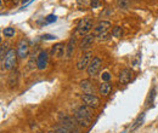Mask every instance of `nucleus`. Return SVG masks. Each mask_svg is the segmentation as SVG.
I'll use <instances>...</instances> for the list:
<instances>
[{
    "mask_svg": "<svg viewBox=\"0 0 158 133\" xmlns=\"http://www.w3.org/2000/svg\"><path fill=\"white\" fill-rule=\"evenodd\" d=\"M93 116H94V113H93V108L88 107V105H80L79 108L76 109L74 111V119L77 120L78 125L80 127H89L90 123H91V120H93Z\"/></svg>",
    "mask_w": 158,
    "mask_h": 133,
    "instance_id": "nucleus-1",
    "label": "nucleus"
},
{
    "mask_svg": "<svg viewBox=\"0 0 158 133\" xmlns=\"http://www.w3.org/2000/svg\"><path fill=\"white\" fill-rule=\"evenodd\" d=\"M93 29V19L89 18V17H85V18L80 19L76 27V33L74 35L76 37H85L89 34V32Z\"/></svg>",
    "mask_w": 158,
    "mask_h": 133,
    "instance_id": "nucleus-2",
    "label": "nucleus"
},
{
    "mask_svg": "<svg viewBox=\"0 0 158 133\" xmlns=\"http://www.w3.org/2000/svg\"><path fill=\"white\" fill-rule=\"evenodd\" d=\"M17 51L14 50V49H10L7 50L6 52V56L4 58V62L1 63V69H6V70H11L15 65H16V62H17Z\"/></svg>",
    "mask_w": 158,
    "mask_h": 133,
    "instance_id": "nucleus-3",
    "label": "nucleus"
},
{
    "mask_svg": "<svg viewBox=\"0 0 158 133\" xmlns=\"http://www.w3.org/2000/svg\"><path fill=\"white\" fill-rule=\"evenodd\" d=\"M111 28V22L108 21H101L94 27V35L100 40H105L108 35V30Z\"/></svg>",
    "mask_w": 158,
    "mask_h": 133,
    "instance_id": "nucleus-4",
    "label": "nucleus"
},
{
    "mask_svg": "<svg viewBox=\"0 0 158 133\" xmlns=\"http://www.w3.org/2000/svg\"><path fill=\"white\" fill-rule=\"evenodd\" d=\"M59 119H60V123L62 125V126H64V127H67L68 130H71L72 132L74 133H79V128L78 126H77V120L76 119H73V117H71V116H68V115L66 114H61L59 115Z\"/></svg>",
    "mask_w": 158,
    "mask_h": 133,
    "instance_id": "nucleus-5",
    "label": "nucleus"
},
{
    "mask_svg": "<svg viewBox=\"0 0 158 133\" xmlns=\"http://www.w3.org/2000/svg\"><path fill=\"white\" fill-rule=\"evenodd\" d=\"M81 100L85 105L93 108V109H96L99 108L100 104H101V100H100L99 97L94 95V93H85V95L81 96Z\"/></svg>",
    "mask_w": 158,
    "mask_h": 133,
    "instance_id": "nucleus-6",
    "label": "nucleus"
},
{
    "mask_svg": "<svg viewBox=\"0 0 158 133\" xmlns=\"http://www.w3.org/2000/svg\"><path fill=\"white\" fill-rule=\"evenodd\" d=\"M101 65H102V61H101L99 57H94L91 59V62H90L88 69H86L88 75L89 76L98 75V73H99L100 69H101Z\"/></svg>",
    "mask_w": 158,
    "mask_h": 133,
    "instance_id": "nucleus-7",
    "label": "nucleus"
},
{
    "mask_svg": "<svg viewBox=\"0 0 158 133\" xmlns=\"http://www.w3.org/2000/svg\"><path fill=\"white\" fill-rule=\"evenodd\" d=\"M16 51H17L19 58L24 59V58L27 57V56H28V53H29V44H28V40H26V39L20 40V42H19V45H17Z\"/></svg>",
    "mask_w": 158,
    "mask_h": 133,
    "instance_id": "nucleus-8",
    "label": "nucleus"
},
{
    "mask_svg": "<svg viewBox=\"0 0 158 133\" xmlns=\"http://www.w3.org/2000/svg\"><path fill=\"white\" fill-rule=\"evenodd\" d=\"M90 62H91V52L88 51V52L83 53V56H80V58L78 59V62H77V69L80 70V72L84 70V69H88Z\"/></svg>",
    "mask_w": 158,
    "mask_h": 133,
    "instance_id": "nucleus-9",
    "label": "nucleus"
},
{
    "mask_svg": "<svg viewBox=\"0 0 158 133\" xmlns=\"http://www.w3.org/2000/svg\"><path fill=\"white\" fill-rule=\"evenodd\" d=\"M95 38H96V37H95L94 34H88V35H85L84 38L81 39L80 44H79V49H80L81 51L90 49V47L93 46L94 41H95Z\"/></svg>",
    "mask_w": 158,
    "mask_h": 133,
    "instance_id": "nucleus-10",
    "label": "nucleus"
},
{
    "mask_svg": "<svg viewBox=\"0 0 158 133\" xmlns=\"http://www.w3.org/2000/svg\"><path fill=\"white\" fill-rule=\"evenodd\" d=\"M66 52V45L63 42H57L51 49V55L55 58H62Z\"/></svg>",
    "mask_w": 158,
    "mask_h": 133,
    "instance_id": "nucleus-11",
    "label": "nucleus"
},
{
    "mask_svg": "<svg viewBox=\"0 0 158 133\" xmlns=\"http://www.w3.org/2000/svg\"><path fill=\"white\" fill-rule=\"evenodd\" d=\"M48 62H49V55L46 51H41L37 59V68L39 70H44L48 67Z\"/></svg>",
    "mask_w": 158,
    "mask_h": 133,
    "instance_id": "nucleus-12",
    "label": "nucleus"
},
{
    "mask_svg": "<svg viewBox=\"0 0 158 133\" xmlns=\"http://www.w3.org/2000/svg\"><path fill=\"white\" fill-rule=\"evenodd\" d=\"M131 75H133V73H131L130 69H123V70L119 73V76H118L119 84H120V85H127V84H129L130 80H131Z\"/></svg>",
    "mask_w": 158,
    "mask_h": 133,
    "instance_id": "nucleus-13",
    "label": "nucleus"
},
{
    "mask_svg": "<svg viewBox=\"0 0 158 133\" xmlns=\"http://www.w3.org/2000/svg\"><path fill=\"white\" fill-rule=\"evenodd\" d=\"M76 45H77V37L76 35H73L72 38L68 40V42H67V46H66V51H67V57L69 58L72 55H73V52H74V49H76Z\"/></svg>",
    "mask_w": 158,
    "mask_h": 133,
    "instance_id": "nucleus-14",
    "label": "nucleus"
},
{
    "mask_svg": "<svg viewBox=\"0 0 158 133\" xmlns=\"http://www.w3.org/2000/svg\"><path fill=\"white\" fill-rule=\"evenodd\" d=\"M79 85H80V88H81V90H83L85 93H93L94 87H93V85H91L90 80H88V79L81 80V81L79 82Z\"/></svg>",
    "mask_w": 158,
    "mask_h": 133,
    "instance_id": "nucleus-15",
    "label": "nucleus"
},
{
    "mask_svg": "<svg viewBox=\"0 0 158 133\" xmlns=\"http://www.w3.org/2000/svg\"><path fill=\"white\" fill-rule=\"evenodd\" d=\"M100 93L102 96H108L112 91V85L110 82H102L99 87Z\"/></svg>",
    "mask_w": 158,
    "mask_h": 133,
    "instance_id": "nucleus-16",
    "label": "nucleus"
},
{
    "mask_svg": "<svg viewBox=\"0 0 158 133\" xmlns=\"http://www.w3.org/2000/svg\"><path fill=\"white\" fill-rule=\"evenodd\" d=\"M54 131H55L56 133H74V132H72L71 130H68L67 127L62 126L61 123H59V125H55V126H54Z\"/></svg>",
    "mask_w": 158,
    "mask_h": 133,
    "instance_id": "nucleus-17",
    "label": "nucleus"
},
{
    "mask_svg": "<svg viewBox=\"0 0 158 133\" xmlns=\"http://www.w3.org/2000/svg\"><path fill=\"white\" fill-rule=\"evenodd\" d=\"M112 35L114 38H122L123 37V29H122V27H119V25L113 27L112 28Z\"/></svg>",
    "mask_w": 158,
    "mask_h": 133,
    "instance_id": "nucleus-18",
    "label": "nucleus"
},
{
    "mask_svg": "<svg viewBox=\"0 0 158 133\" xmlns=\"http://www.w3.org/2000/svg\"><path fill=\"white\" fill-rule=\"evenodd\" d=\"M143 117H145V114H141L140 116H139L138 119L135 120V122H134V125L130 127V131H134V130H136L139 126L142 123V121H143Z\"/></svg>",
    "mask_w": 158,
    "mask_h": 133,
    "instance_id": "nucleus-19",
    "label": "nucleus"
},
{
    "mask_svg": "<svg viewBox=\"0 0 158 133\" xmlns=\"http://www.w3.org/2000/svg\"><path fill=\"white\" fill-rule=\"evenodd\" d=\"M2 34H4V37H6V38H11V37L15 35V29H14L12 27H7V28L4 29Z\"/></svg>",
    "mask_w": 158,
    "mask_h": 133,
    "instance_id": "nucleus-20",
    "label": "nucleus"
},
{
    "mask_svg": "<svg viewBox=\"0 0 158 133\" xmlns=\"http://www.w3.org/2000/svg\"><path fill=\"white\" fill-rule=\"evenodd\" d=\"M130 5V0H118V6L120 9H127Z\"/></svg>",
    "mask_w": 158,
    "mask_h": 133,
    "instance_id": "nucleus-21",
    "label": "nucleus"
},
{
    "mask_svg": "<svg viewBox=\"0 0 158 133\" xmlns=\"http://www.w3.org/2000/svg\"><path fill=\"white\" fill-rule=\"evenodd\" d=\"M56 19H57V17L55 15H50L46 17V23H54V22H56Z\"/></svg>",
    "mask_w": 158,
    "mask_h": 133,
    "instance_id": "nucleus-22",
    "label": "nucleus"
},
{
    "mask_svg": "<svg viewBox=\"0 0 158 133\" xmlns=\"http://www.w3.org/2000/svg\"><path fill=\"white\" fill-rule=\"evenodd\" d=\"M90 6H91V7H94V9L99 7L100 1H99V0H91V1H90Z\"/></svg>",
    "mask_w": 158,
    "mask_h": 133,
    "instance_id": "nucleus-23",
    "label": "nucleus"
},
{
    "mask_svg": "<svg viewBox=\"0 0 158 133\" xmlns=\"http://www.w3.org/2000/svg\"><path fill=\"white\" fill-rule=\"evenodd\" d=\"M110 77H111V76H110V74H108V73H103V74H102V80H103L105 82H108Z\"/></svg>",
    "mask_w": 158,
    "mask_h": 133,
    "instance_id": "nucleus-24",
    "label": "nucleus"
},
{
    "mask_svg": "<svg viewBox=\"0 0 158 133\" xmlns=\"http://www.w3.org/2000/svg\"><path fill=\"white\" fill-rule=\"evenodd\" d=\"M43 39H44V40H55L56 37H55V35H49V34H46V35L43 37Z\"/></svg>",
    "mask_w": 158,
    "mask_h": 133,
    "instance_id": "nucleus-25",
    "label": "nucleus"
},
{
    "mask_svg": "<svg viewBox=\"0 0 158 133\" xmlns=\"http://www.w3.org/2000/svg\"><path fill=\"white\" fill-rule=\"evenodd\" d=\"M11 1H12V2H14V4H15V5H17V4H19V1H20V0H11Z\"/></svg>",
    "mask_w": 158,
    "mask_h": 133,
    "instance_id": "nucleus-26",
    "label": "nucleus"
},
{
    "mask_svg": "<svg viewBox=\"0 0 158 133\" xmlns=\"http://www.w3.org/2000/svg\"><path fill=\"white\" fill-rule=\"evenodd\" d=\"M48 133H56L55 131H50V132H48Z\"/></svg>",
    "mask_w": 158,
    "mask_h": 133,
    "instance_id": "nucleus-27",
    "label": "nucleus"
},
{
    "mask_svg": "<svg viewBox=\"0 0 158 133\" xmlns=\"http://www.w3.org/2000/svg\"><path fill=\"white\" fill-rule=\"evenodd\" d=\"M26 1H28V0H23V2H26Z\"/></svg>",
    "mask_w": 158,
    "mask_h": 133,
    "instance_id": "nucleus-28",
    "label": "nucleus"
},
{
    "mask_svg": "<svg viewBox=\"0 0 158 133\" xmlns=\"http://www.w3.org/2000/svg\"><path fill=\"white\" fill-rule=\"evenodd\" d=\"M2 1H4V0H2Z\"/></svg>",
    "mask_w": 158,
    "mask_h": 133,
    "instance_id": "nucleus-29",
    "label": "nucleus"
}]
</instances>
